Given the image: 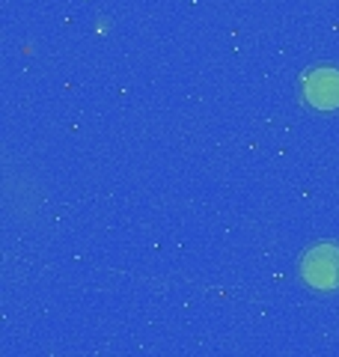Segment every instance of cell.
I'll list each match as a JSON object with an SVG mask.
<instances>
[{"instance_id":"obj_1","label":"cell","mask_w":339,"mask_h":357,"mask_svg":"<svg viewBox=\"0 0 339 357\" xmlns=\"http://www.w3.org/2000/svg\"><path fill=\"white\" fill-rule=\"evenodd\" d=\"M301 277L312 289H339V248L336 244H312L301 259Z\"/></svg>"},{"instance_id":"obj_2","label":"cell","mask_w":339,"mask_h":357,"mask_svg":"<svg viewBox=\"0 0 339 357\" xmlns=\"http://www.w3.org/2000/svg\"><path fill=\"white\" fill-rule=\"evenodd\" d=\"M303 102L315 110H336L339 107V69L333 66H315L303 75Z\"/></svg>"}]
</instances>
